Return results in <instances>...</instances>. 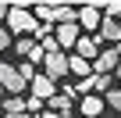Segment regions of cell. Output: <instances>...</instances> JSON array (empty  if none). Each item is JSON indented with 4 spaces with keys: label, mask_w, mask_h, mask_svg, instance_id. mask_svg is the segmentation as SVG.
I'll list each match as a JSON object with an SVG mask.
<instances>
[{
    "label": "cell",
    "mask_w": 121,
    "mask_h": 118,
    "mask_svg": "<svg viewBox=\"0 0 121 118\" xmlns=\"http://www.w3.org/2000/svg\"><path fill=\"white\" fill-rule=\"evenodd\" d=\"M0 100H4V90H0Z\"/></svg>",
    "instance_id": "cell-21"
},
{
    "label": "cell",
    "mask_w": 121,
    "mask_h": 118,
    "mask_svg": "<svg viewBox=\"0 0 121 118\" xmlns=\"http://www.w3.org/2000/svg\"><path fill=\"white\" fill-rule=\"evenodd\" d=\"M36 118H60V114H53V111H39Z\"/></svg>",
    "instance_id": "cell-18"
},
{
    "label": "cell",
    "mask_w": 121,
    "mask_h": 118,
    "mask_svg": "<svg viewBox=\"0 0 121 118\" xmlns=\"http://www.w3.org/2000/svg\"><path fill=\"white\" fill-rule=\"evenodd\" d=\"M7 7H11V4H0V22H4V18H7Z\"/></svg>",
    "instance_id": "cell-19"
},
{
    "label": "cell",
    "mask_w": 121,
    "mask_h": 118,
    "mask_svg": "<svg viewBox=\"0 0 121 118\" xmlns=\"http://www.w3.org/2000/svg\"><path fill=\"white\" fill-rule=\"evenodd\" d=\"M71 104H75V90H64V93H53L50 97L53 114H71Z\"/></svg>",
    "instance_id": "cell-8"
},
{
    "label": "cell",
    "mask_w": 121,
    "mask_h": 118,
    "mask_svg": "<svg viewBox=\"0 0 121 118\" xmlns=\"http://www.w3.org/2000/svg\"><path fill=\"white\" fill-rule=\"evenodd\" d=\"M43 75L50 79V82H57V79H64L68 75V54H46L43 57Z\"/></svg>",
    "instance_id": "cell-3"
},
{
    "label": "cell",
    "mask_w": 121,
    "mask_h": 118,
    "mask_svg": "<svg viewBox=\"0 0 121 118\" xmlns=\"http://www.w3.org/2000/svg\"><path fill=\"white\" fill-rule=\"evenodd\" d=\"M43 57H46V54H43V50H39V43H36V47L29 50V65H43Z\"/></svg>",
    "instance_id": "cell-16"
},
{
    "label": "cell",
    "mask_w": 121,
    "mask_h": 118,
    "mask_svg": "<svg viewBox=\"0 0 121 118\" xmlns=\"http://www.w3.org/2000/svg\"><path fill=\"white\" fill-rule=\"evenodd\" d=\"M117 57H121V50H117V47H107V50H100V54L93 57L89 72H93V75H114V68H117Z\"/></svg>",
    "instance_id": "cell-2"
},
{
    "label": "cell",
    "mask_w": 121,
    "mask_h": 118,
    "mask_svg": "<svg viewBox=\"0 0 121 118\" xmlns=\"http://www.w3.org/2000/svg\"><path fill=\"white\" fill-rule=\"evenodd\" d=\"M71 50H75V57H82V61H93V57L100 54V39L96 36H78V43Z\"/></svg>",
    "instance_id": "cell-6"
},
{
    "label": "cell",
    "mask_w": 121,
    "mask_h": 118,
    "mask_svg": "<svg viewBox=\"0 0 121 118\" xmlns=\"http://www.w3.org/2000/svg\"><path fill=\"white\" fill-rule=\"evenodd\" d=\"M100 11H107L103 18H114V22H117V11H121V4H117V0H110V4H100Z\"/></svg>",
    "instance_id": "cell-14"
},
{
    "label": "cell",
    "mask_w": 121,
    "mask_h": 118,
    "mask_svg": "<svg viewBox=\"0 0 121 118\" xmlns=\"http://www.w3.org/2000/svg\"><path fill=\"white\" fill-rule=\"evenodd\" d=\"M29 86H32V100H39V104H43V100H50V97L57 93V86H53L46 75H39V72L29 79Z\"/></svg>",
    "instance_id": "cell-5"
},
{
    "label": "cell",
    "mask_w": 121,
    "mask_h": 118,
    "mask_svg": "<svg viewBox=\"0 0 121 118\" xmlns=\"http://www.w3.org/2000/svg\"><path fill=\"white\" fill-rule=\"evenodd\" d=\"M11 43H14V36H11V32L4 29V25H0V50H7Z\"/></svg>",
    "instance_id": "cell-17"
},
{
    "label": "cell",
    "mask_w": 121,
    "mask_h": 118,
    "mask_svg": "<svg viewBox=\"0 0 121 118\" xmlns=\"http://www.w3.org/2000/svg\"><path fill=\"white\" fill-rule=\"evenodd\" d=\"M68 75H82V79H86V75H93V72H89V61H82V57H75V54H71V57H68Z\"/></svg>",
    "instance_id": "cell-10"
},
{
    "label": "cell",
    "mask_w": 121,
    "mask_h": 118,
    "mask_svg": "<svg viewBox=\"0 0 121 118\" xmlns=\"http://www.w3.org/2000/svg\"><path fill=\"white\" fill-rule=\"evenodd\" d=\"M4 22H7L4 29H7L11 36H29V32H36V25H39V22L32 18V11H29V7H22V4L7 7V18H4Z\"/></svg>",
    "instance_id": "cell-1"
},
{
    "label": "cell",
    "mask_w": 121,
    "mask_h": 118,
    "mask_svg": "<svg viewBox=\"0 0 121 118\" xmlns=\"http://www.w3.org/2000/svg\"><path fill=\"white\" fill-rule=\"evenodd\" d=\"M78 111H82L86 118H100V114H103V100H100L96 93H86L82 104H78Z\"/></svg>",
    "instance_id": "cell-9"
},
{
    "label": "cell",
    "mask_w": 121,
    "mask_h": 118,
    "mask_svg": "<svg viewBox=\"0 0 121 118\" xmlns=\"http://www.w3.org/2000/svg\"><path fill=\"white\" fill-rule=\"evenodd\" d=\"M14 68H18V75H22V79H25V82H29V79H32V75H36V68H32V65H29V61H22V65H14Z\"/></svg>",
    "instance_id": "cell-15"
},
{
    "label": "cell",
    "mask_w": 121,
    "mask_h": 118,
    "mask_svg": "<svg viewBox=\"0 0 121 118\" xmlns=\"http://www.w3.org/2000/svg\"><path fill=\"white\" fill-rule=\"evenodd\" d=\"M22 111H25V100L22 97H7L4 100V114H22Z\"/></svg>",
    "instance_id": "cell-11"
},
{
    "label": "cell",
    "mask_w": 121,
    "mask_h": 118,
    "mask_svg": "<svg viewBox=\"0 0 121 118\" xmlns=\"http://www.w3.org/2000/svg\"><path fill=\"white\" fill-rule=\"evenodd\" d=\"M36 47V39H29V36H22V39H14V50L22 54V57H29V50Z\"/></svg>",
    "instance_id": "cell-13"
},
{
    "label": "cell",
    "mask_w": 121,
    "mask_h": 118,
    "mask_svg": "<svg viewBox=\"0 0 121 118\" xmlns=\"http://www.w3.org/2000/svg\"><path fill=\"white\" fill-rule=\"evenodd\" d=\"M100 100H103V107H121V93H117L114 86H110V90H107V93H103Z\"/></svg>",
    "instance_id": "cell-12"
},
{
    "label": "cell",
    "mask_w": 121,
    "mask_h": 118,
    "mask_svg": "<svg viewBox=\"0 0 121 118\" xmlns=\"http://www.w3.org/2000/svg\"><path fill=\"white\" fill-rule=\"evenodd\" d=\"M96 39H100V43H110V47H114V43L121 39V25H117L114 18H100V29H96Z\"/></svg>",
    "instance_id": "cell-7"
},
{
    "label": "cell",
    "mask_w": 121,
    "mask_h": 118,
    "mask_svg": "<svg viewBox=\"0 0 121 118\" xmlns=\"http://www.w3.org/2000/svg\"><path fill=\"white\" fill-rule=\"evenodd\" d=\"M0 118H32V114H25V111H22V114H0Z\"/></svg>",
    "instance_id": "cell-20"
},
{
    "label": "cell",
    "mask_w": 121,
    "mask_h": 118,
    "mask_svg": "<svg viewBox=\"0 0 121 118\" xmlns=\"http://www.w3.org/2000/svg\"><path fill=\"white\" fill-rule=\"evenodd\" d=\"M78 36H82V29H78L75 22H64V25H57V29H53V43H57V50H60V54L71 50V47L78 43Z\"/></svg>",
    "instance_id": "cell-4"
}]
</instances>
